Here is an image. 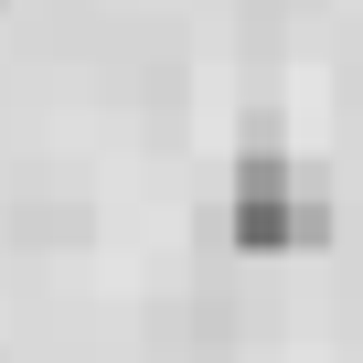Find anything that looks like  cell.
Listing matches in <instances>:
<instances>
[{"instance_id":"1","label":"cell","mask_w":363,"mask_h":363,"mask_svg":"<svg viewBox=\"0 0 363 363\" xmlns=\"http://www.w3.org/2000/svg\"><path fill=\"white\" fill-rule=\"evenodd\" d=\"M225 235L257 246V257H289V246H320L331 235V182L310 160H278V150H246L235 182H225Z\"/></svg>"}]
</instances>
